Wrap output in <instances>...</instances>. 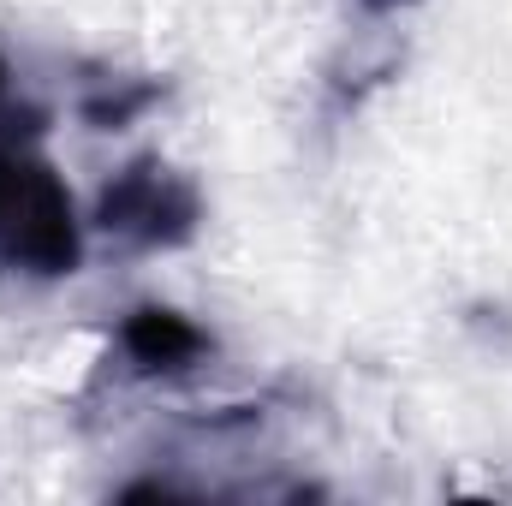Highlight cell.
Wrapping results in <instances>:
<instances>
[{
    "mask_svg": "<svg viewBox=\"0 0 512 506\" xmlns=\"http://www.w3.org/2000/svg\"><path fill=\"white\" fill-rule=\"evenodd\" d=\"M42 131L48 114L0 54V274L60 280L84 262V221L66 179L42 155Z\"/></svg>",
    "mask_w": 512,
    "mask_h": 506,
    "instance_id": "cell-1",
    "label": "cell"
},
{
    "mask_svg": "<svg viewBox=\"0 0 512 506\" xmlns=\"http://www.w3.org/2000/svg\"><path fill=\"white\" fill-rule=\"evenodd\" d=\"M358 6H364V12H376V18H382V12H399V6H417V0H358Z\"/></svg>",
    "mask_w": 512,
    "mask_h": 506,
    "instance_id": "cell-5",
    "label": "cell"
},
{
    "mask_svg": "<svg viewBox=\"0 0 512 506\" xmlns=\"http://www.w3.org/2000/svg\"><path fill=\"white\" fill-rule=\"evenodd\" d=\"M96 227L131 251H179L203 227V191L191 173L167 167L161 155H143L102 185Z\"/></svg>",
    "mask_w": 512,
    "mask_h": 506,
    "instance_id": "cell-2",
    "label": "cell"
},
{
    "mask_svg": "<svg viewBox=\"0 0 512 506\" xmlns=\"http://www.w3.org/2000/svg\"><path fill=\"white\" fill-rule=\"evenodd\" d=\"M155 96H161L155 84H131V90H108V96H90V102H84V120H90V126H102V131H114V126H126L137 108H149Z\"/></svg>",
    "mask_w": 512,
    "mask_h": 506,
    "instance_id": "cell-4",
    "label": "cell"
},
{
    "mask_svg": "<svg viewBox=\"0 0 512 506\" xmlns=\"http://www.w3.org/2000/svg\"><path fill=\"white\" fill-rule=\"evenodd\" d=\"M120 358L137 376H179L209 358V334L179 310H131L120 322Z\"/></svg>",
    "mask_w": 512,
    "mask_h": 506,
    "instance_id": "cell-3",
    "label": "cell"
}]
</instances>
